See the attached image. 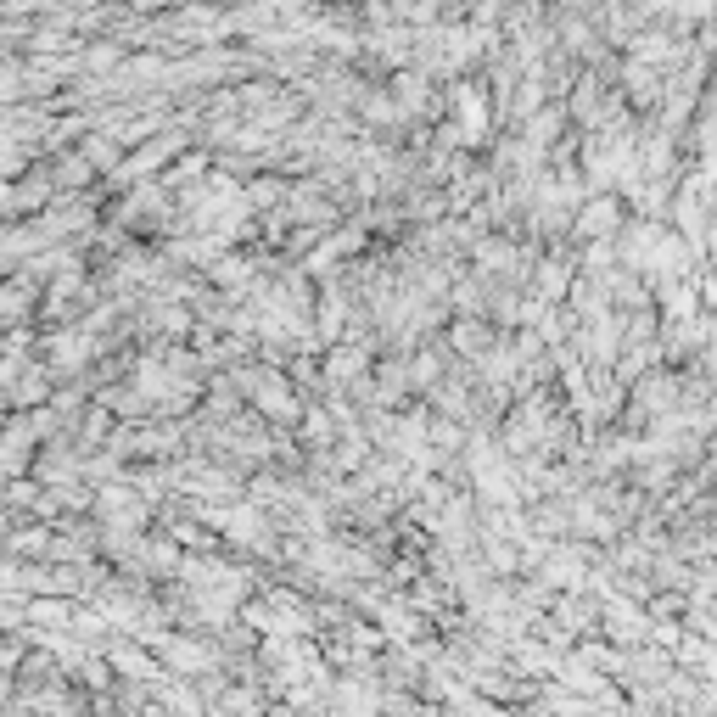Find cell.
<instances>
[{
  "label": "cell",
  "instance_id": "1",
  "mask_svg": "<svg viewBox=\"0 0 717 717\" xmlns=\"http://www.w3.org/2000/svg\"><path fill=\"white\" fill-rule=\"evenodd\" d=\"M617 225H622V202H617V197L594 202V208L583 213V219H577V230H583V236H611Z\"/></svg>",
  "mask_w": 717,
  "mask_h": 717
}]
</instances>
